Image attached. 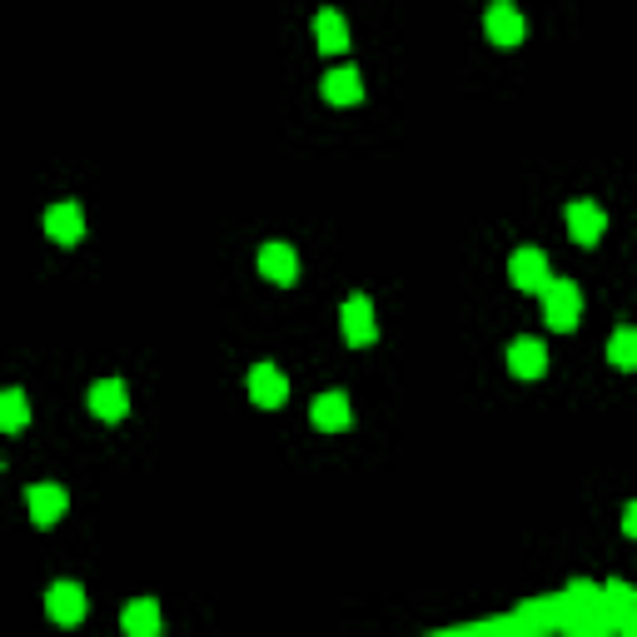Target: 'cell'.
I'll use <instances>...</instances> for the list:
<instances>
[{"instance_id": "cell-5", "label": "cell", "mask_w": 637, "mask_h": 637, "mask_svg": "<svg viewBox=\"0 0 637 637\" xmlns=\"http://www.w3.org/2000/svg\"><path fill=\"white\" fill-rule=\"evenodd\" d=\"M25 503H31L35 528H55V523L66 519L70 493H66L60 484H31V488H25Z\"/></svg>"}, {"instance_id": "cell-6", "label": "cell", "mask_w": 637, "mask_h": 637, "mask_svg": "<svg viewBox=\"0 0 637 637\" xmlns=\"http://www.w3.org/2000/svg\"><path fill=\"white\" fill-rule=\"evenodd\" d=\"M568 235L578 239L583 249H593L598 239L607 235V215H603V205H598V200H572V205H568Z\"/></svg>"}, {"instance_id": "cell-4", "label": "cell", "mask_w": 637, "mask_h": 637, "mask_svg": "<svg viewBox=\"0 0 637 637\" xmlns=\"http://www.w3.org/2000/svg\"><path fill=\"white\" fill-rule=\"evenodd\" d=\"M484 31H488V41L508 50V45H523V35H528V21L519 15V5L493 0V5H488V15H484Z\"/></svg>"}, {"instance_id": "cell-11", "label": "cell", "mask_w": 637, "mask_h": 637, "mask_svg": "<svg viewBox=\"0 0 637 637\" xmlns=\"http://www.w3.org/2000/svg\"><path fill=\"white\" fill-rule=\"evenodd\" d=\"M86 588L80 583H50V593H45V613L55 617L60 627H76L80 617H86Z\"/></svg>"}, {"instance_id": "cell-3", "label": "cell", "mask_w": 637, "mask_h": 637, "mask_svg": "<svg viewBox=\"0 0 637 637\" xmlns=\"http://www.w3.org/2000/svg\"><path fill=\"white\" fill-rule=\"evenodd\" d=\"M508 280L519 284L523 294H543L548 289V254H543V249H513V254H508Z\"/></svg>"}, {"instance_id": "cell-2", "label": "cell", "mask_w": 637, "mask_h": 637, "mask_svg": "<svg viewBox=\"0 0 637 637\" xmlns=\"http://www.w3.org/2000/svg\"><path fill=\"white\" fill-rule=\"evenodd\" d=\"M339 325H344V344L349 349H368L378 339V319H374V304L368 294H349L344 309H339Z\"/></svg>"}, {"instance_id": "cell-17", "label": "cell", "mask_w": 637, "mask_h": 637, "mask_svg": "<svg viewBox=\"0 0 637 637\" xmlns=\"http://www.w3.org/2000/svg\"><path fill=\"white\" fill-rule=\"evenodd\" d=\"M607 359H613L617 368H627V374H637V325L617 329V334L607 339Z\"/></svg>"}, {"instance_id": "cell-9", "label": "cell", "mask_w": 637, "mask_h": 637, "mask_svg": "<svg viewBox=\"0 0 637 637\" xmlns=\"http://www.w3.org/2000/svg\"><path fill=\"white\" fill-rule=\"evenodd\" d=\"M260 274L270 284H280V289H289V284L299 280V254H294L284 239H270V244L260 249Z\"/></svg>"}, {"instance_id": "cell-15", "label": "cell", "mask_w": 637, "mask_h": 637, "mask_svg": "<svg viewBox=\"0 0 637 637\" xmlns=\"http://www.w3.org/2000/svg\"><path fill=\"white\" fill-rule=\"evenodd\" d=\"M314 45L325 55H339L349 45V25H344V15L339 11H319L314 15Z\"/></svg>"}, {"instance_id": "cell-13", "label": "cell", "mask_w": 637, "mask_h": 637, "mask_svg": "<svg viewBox=\"0 0 637 637\" xmlns=\"http://www.w3.org/2000/svg\"><path fill=\"white\" fill-rule=\"evenodd\" d=\"M508 368L519 378H543L548 374V349H543L538 339H513V344H508Z\"/></svg>"}, {"instance_id": "cell-8", "label": "cell", "mask_w": 637, "mask_h": 637, "mask_svg": "<svg viewBox=\"0 0 637 637\" xmlns=\"http://www.w3.org/2000/svg\"><path fill=\"white\" fill-rule=\"evenodd\" d=\"M45 235H50L55 244H80V239H86V209H80L76 200L50 205L45 209Z\"/></svg>"}, {"instance_id": "cell-10", "label": "cell", "mask_w": 637, "mask_h": 637, "mask_svg": "<svg viewBox=\"0 0 637 637\" xmlns=\"http://www.w3.org/2000/svg\"><path fill=\"white\" fill-rule=\"evenodd\" d=\"M90 413L105 423H120L125 413H130V389L120 384V378H100V384H90Z\"/></svg>"}, {"instance_id": "cell-12", "label": "cell", "mask_w": 637, "mask_h": 637, "mask_svg": "<svg viewBox=\"0 0 637 637\" xmlns=\"http://www.w3.org/2000/svg\"><path fill=\"white\" fill-rule=\"evenodd\" d=\"M309 423L319 433H339V429H349V399L339 389H329V394H319V399L309 403Z\"/></svg>"}, {"instance_id": "cell-18", "label": "cell", "mask_w": 637, "mask_h": 637, "mask_svg": "<svg viewBox=\"0 0 637 637\" xmlns=\"http://www.w3.org/2000/svg\"><path fill=\"white\" fill-rule=\"evenodd\" d=\"M25 419H31V409H25V394L21 389H5V394H0V429H5V433H21Z\"/></svg>"}, {"instance_id": "cell-14", "label": "cell", "mask_w": 637, "mask_h": 637, "mask_svg": "<svg viewBox=\"0 0 637 637\" xmlns=\"http://www.w3.org/2000/svg\"><path fill=\"white\" fill-rule=\"evenodd\" d=\"M325 100L329 105H359L364 100V76L354 66H339L334 76H325Z\"/></svg>"}, {"instance_id": "cell-1", "label": "cell", "mask_w": 637, "mask_h": 637, "mask_svg": "<svg viewBox=\"0 0 637 637\" xmlns=\"http://www.w3.org/2000/svg\"><path fill=\"white\" fill-rule=\"evenodd\" d=\"M543 314H548V325L558 329V334L578 329V314H583V294H578V284L548 280V289H543Z\"/></svg>"}, {"instance_id": "cell-7", "label": "cell", "mask_w": 637, "mask_h": 637, "mask_svg": "<svg viewBox=\"0 0 637 637\" xmlns=\"http://www.w3.org/2000/svg\"><path fill=\"white\" fill-rule=\"evenodd\" d=\"M249 399L260 403V409H284V399H289V378L280 374V364L249 368Z\"/></svg>"}, {"instance_id": "cell-19", "label": "cell", "mask_w": 637, "mask_h": 637, "mask_svg": "<svg viewBox=\"0 0 637 637\" xmlns=\"http://www.w3.org/2000/svg\"><path fill=\"white\" fill-rule=\"evenodd\" d=\"M623 533H627V538H637V503L623 508Z\"/></svg>"}, {"instance_id": "cell-16", "label": "cell", "mask_w": 637, "mask_h": 637, "mask_svg": "<svg viewBox=\"0 0 637 637\" xmlns=\"http://www.w3.org/2000/svg\"><path fill=\"white\" fill-rule=\"evenodd\" d=\"M164 627V617H160V603L155 598H135L130 607H125V633L130 637H155Z\"/></svg>"}]
</instances>
